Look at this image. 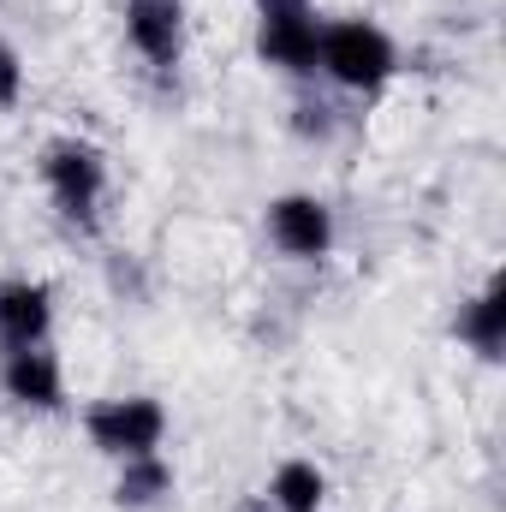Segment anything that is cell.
Wrapping results in <instances>:
<instances>
[{"mask_svg": "<svg viewBox=\"0 0 506 512\" xmlns=\"http://www.w3.org/2000/svg\"><path fill=\"white\" fill-rule=\"evenodd\" d=\"M36 173H42V191H48L54 215H60L72 233H96V227H102L108 191H114V167H108V149H102L96 137H78V131L48 137Z\"/></svg>", "mask_w": 506, "mask_h": 512, "instance_id": "obj_1", "label": "cell"}, {"mask_svg": "<svg viewBox=\"0 0 506 512\" xmlns=\"http://www.w3.org/2000/svg\"><path fill=\"white\" fill-rule=\"evenodd\" d=\"M316 78H328L346 96L376 102L381 90L399 78V42L381 30L376 18L346 12V18H322V42H316Z\"/></svg>", "mask_w": 506, "mask_h": 512, "instance_id": "obj_2", "label": "cell"}, {"mask_svg": "<svg viewBox=\"0 0 506 512\" xmlns=\"http://www.w3.org/2000/svg\"><path fill=\"white\" fill-rule=\"evenodd\" d=\"M84 435L102 459H137V453H161L167 441V405L155 393H108L96 405H84Z\"/></svg>", "mask_w": 506, "mask_h": 512, "instance_id": "obj_3", "label": "cell"}, {"mask_svg": "<svg viewBox=\"0 0 506 512\" xmlns=\"http://www.w3.org/2000/svg\"><path fill=\"white\" fill-rule=\"evenodd\" d=\"M262 233H268V245L286 262H328L334 245H340V221H334L328 197H316V191H280V197H268Z\"/></svg>", "mask_w": 506, "mask_h": 512, "instance_id": "obj_4", "label": "cell"}, {"mask_svg": "<svg viewBox=\"0 0 506 512\" xmlns=\"http://www.w3.org/2000/svg\"><path fill=\"white\" fill-rule=\"evenodd\" d=\"M126 42L155 78H179L185 42H191V6L185 0H126Z\"/></svg>", "mask_w": 506, "mask_h": 512, "instance_id": "obj_5", "label": "cell"}, {"mask_svg": "<svg viewBox=\"0 0 506 512\" xmlns=\"http://www.w3.org/2000/svg\"><path fill=\"white\" fill-rule=\"evenodd\" d=\"M0 399H12L30 417H60L66 411V364L54 358V346L0 352Z\"/></svg>", "mask_w": 506, "mask_h": 512, "instance_id": "obj_6", "label": "cell"}, {"mask_svg": "<svg viewBox=\"0 0 506 512\" xmlns=\"http://www.w3.org/2000/svg\"><path fill=\"white\" fill-rule=\"evenodd\" d=\"M316 42H322V18L316 6H292V12H256V60L286 72V78H316Z\"/></svg>", "mask_w": 506, "mask_h": 512, "instance_id": "obj_7", "label": "cell"}, {"mask_svg": "<svg viewBox=\"0 0 506 512\" xmlns=\"http://www.w3.org/2000/svg\"><path fill=\"white\" fill-rule=\"evenodd\" d=\"M48 334H54V286L30 274L0 280V352L48 346Z\"/></svg>", "mask_w": 506, "mask_h": 512, "instance_id": "obj_8", "label": "cell"}, {"mask_svg": "<svg viewBox=\"0 0 506 512\" xmlns=\"http://www.w3.org/2000/svg\"><path fill=\"white\" fill-rule=\"evenodd\" d=\"M453 334H459L483 364H501V352H506V286H501V274H489V280L459 304Z\"/></svg>", "mask_w": 506, "mask_h": 512, "instance_id": "obj_9", "label": "cell"}, {"mask_svg": "<svg viewBox=\"0 0 506 512\" xmlns=\"http://www.w3.org/2000/svg\"><path fill=\"white\" fill-rule=\"evenodd\" d=\"M173 495H179V471L167 465V453L120 459V471H114V507L120 512H161L173 507Z\"/></svg>", "mask_w": 506, "mask_h": 512, "instance_id": "obj_10", "label": "cell"}, {"mask_svg": "<svg viewBox=\"0 0 506 512\" xmlns=\"http://www.w3.org/2000/svg\"><path fill=\"white\" fill-rule=\"evenodd\" d=\"M328 495H334V483H328V471L316 459H280L268 489H262V501L274 512H322Z\"/></svg>", "mask_w": 506, "mask_h": 512, "instance_id": "obj_11", "label": "cell"}, {"mask_svg": "<svg viewBox=\"0 0 506 512\" xmlns=\"http://www.w3.org/2000/svg\"><path fill=\"white\" fill-rule=\"evenodd\" d=\"M292 131H298L304 143H334L340 120H334V108H328L322 96H304V102L292 108Z\"/></svg>", "mask_w": 506, "mask_h": 512, "instance_id": "obj_12", "label": "cell"}, {"mask_svg": "<svg viewBox=\"0 0 506 512\" xmlns=\"http://www.w3.org/2000/svg\"><path fill=\"white\" fill-rule=\"evenodd\" d=\"M24 102V54L0 36V114H12Z\"/></svg>", "mask_w": 506, "mask_h": 512, "instance_id": "obj_13", "label": "cell"}, {"mask_svg": "<svg viewBox=\"0 0 506 512\" xmlns=\"http://www.w3.org/2000/svg\"><path fill=\"white\" fill-rule=\"evenodd\" d=\"M292 6H316V0H251V12H292Z\"/></svg>", "mask_w": 506, "mask_h": 512, "instance_id": "obj_14", "label": "cell"}]
</instances>
